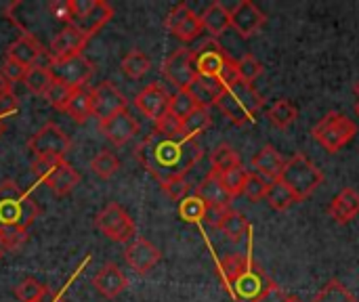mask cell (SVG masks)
<instances>
[{"label": "cell", "instance_id": "9a60e30c", "mask_svg": "<svg viewBox=\"0 0 359 302\" xmlns=\"http://www.w3.org/2000/svg\"><path fill=\"white\" fill-rule=\"evenodd\" d=\"M164 25H166V29H168L175 38H179L181 42H191V40H196V38L202 34V29H204L202 17H200L198 13H194L185 2L177 4V6L168 13Z\"/></svg>", "mask_w": 359, "mask_h": 302}, {"label": "cell", "instance_id": "f5cc1de1", "mask_svg": "<svg viewBox=\"0 0 359 302\" xmlns=\"http://www.w3.org/2000/svg\"><path fill=\"white\" fill-rule=\"evenodd\" d=\"M225 208H208V212H206V223L208 225H212V227H219V223L223 221V217H225Z\"/></svg>", "mask_w": 359, "mask_h": 302}, {"label": "cell", "instance_id": "6f0895ef", "mask_svg": "<svg viewBox=\"0 0 359 302\" xmlns=\"http://www.w3.org/2000/svg\"><path fill=\"white\" fill-rule=\"evenodd\" d=\"M355 114H358V118H359V99H358V103H355Z\"/></svg>", "mask_w": 359, "mask_h": 302}, {"label": "cell", "instance_id": "db71d44e", "mask_svg": "<svg viewBox=\"0 0 359 302\" xmlns=\"http://www.w3.org/2000/svg\"><path fill=\"white\" fill-rule=\"evenodd\" d=\"M11 86H13V84H11V82H8V80H6V78H4V76L0 74V95L13 92V90H11Z\"/></svg>", "mask_w": 359, "mask_h": 302}, {"label": "cell", "instance_id": "484cf974", "mask_svg": "<svg viewBox=\"0 0 359 302\" xmlns=\"http://www.w3.org/2000/svg\"><path fill=\"white\" fill-rule=\"evenodd\" d=\"M202 25H204V29L212 38L223 36L227 32V27H231V13H229V8H225L221 2L208 4L206 11L202 13Z\"/></svg>", "mask_w": 359, "mask_h": 302}, {"label": "cell", "instance_id": "ac0fdd59", "mask_svg": "<svg viewBox=\"0 0 359 302\" xmlns=\"http://www.w3.org/2000/svg\"><path fill=\"white\" fill-rule=\"evenodd\" d=\"M135 105H137V109H139L145 118L158 122V120L168 111L170 95L166 92L164 86H160L158 82H154V84L145 86V88L135 97Z\"/></svg>", "mask_w": 359, "mask_h": 302}, {"label": "cell", "instance_id": "d6a6232c", "mask_svg": "<svg viewBox=\"0 0 359 302\" xmlns=\"http://www.w3.org/2000/svg\"><path fill=\"white\" fill-rule=\"evenodd\" d=\"M212 126V116L208 109L204 107H198L191 116H187L183 122H181V137L185 139H196L200 132H204L206 128Z\"/></svg>", "mask_w": 359, "mask_h": 302}, {"label": "cell", "instance_id": "1f68e13d", "mask_svg": "<svg viewBox=\"0 0 359 302\" xmlns=\"http://www.w3.org/2000/svg\"><path fill=\"white\" fill-rule=\"evenodd\" d=\"M53 82H55V78H53L48 65H46V67H44V65H36V67L27 69V74H25V78H23L25 88H27L32 95H38V97H40V95H46Z\"/></svg>", "mask_w": 359, "mask_h": 302}, {"label": "cell", "instance_id": "7dc6e473", "mask_svg": "<svg viewBox=\"0 0 359 302\" xmlns=\"http://www.w3.org/2000/svg\"><path fill=\"white\" fill-rule=\"evenodd\" d=\"M48 13L53 19L69 25L72 23V8H69V0H53L48 2Z\"/></svg>", "mask_w": 359, "mask_h": 302}, {"label": "cell", "instance_id": "4316f807", "mask_svg": "<svg viewBox=\"0 0 359 302\" xmlns=\"http://www.w3.org/2000/svg\"><path fill=\"white\" fill-rule=\"evenodd\" d=\"M225 86L219 82V80H212V78H202L198 76L194 80V84L189 86V92L194 95L196 103L204 109H208L210 105H217L219 97L223 95Z\"/></svg>", "mask_w": 359, "mask_h": 302}, {"label": "cell", "instance_id": "7a4b0ae2", "mask_svg": "<svg viewBox=\"0 0 359 302\" xmlns=\"http://www.w3.org/2000/svg\"><path fill=\"white\" fill-rule=\"evenodd\" d=\"M36 219L38 206L27 191L19 189L15 181L0 183V248L17 252Z\"/></svg>", "mask_w": 359, "mask_h": 302}, {"label": "cell", "instance_id": "d6986e66", "mask_svg": "<svg viewBox=\"0 0 359 302\" xmlns=\"http://www.w3.org/2000/svg\"><path fill=\"white\" fill-rule=\"evenodd\" d=\"M124 259H126V265H128L137 275H145V273H149V271L160 263L162 254H160V250H158L151 242H147V240H143V238H137V240L126 248Z\"/></svg>", "mask_w": 359, "mask_h": 302}, {"label": "cell", "instance_id": "9c48e42d", "mask_svg": "<svg viewBox=\"0 0 359 302\" xmlns=\"http://www.w3.org/2000/svg\"><path fill=\"white\" fill-rule=\"evenodd\" d=\"M95 227L111 242L116 244H124L130 242L137 227L135 221L130 219V214L116 202H109L97 217H95Z\"/></svg>", "mask_w": 359, "mask_h": 302}, {"label": "cell", "instance_id": "44dd1931", "mask_svg": "<svg viewBox=\"0 0 359 302\" xmlns=\"http://www.w3.org/2000/svg\"><path fill=\"white\" fill-rule=\"evenodd\" d=\"M93 286H95V290L103 296V298H118L124 290H126V286H128V280H126V275L122 273V269L118 267V265H114V263H107V265H103L99 271H97V275L93 277Z\"/></svg>", "mask_w": 359, "mask_h": 302}, {"label": "cell", "instance_id": "f1b7e54d", "mask_svg": "<svg viewBox=\"0 0 359 302\" xmlns=\"http://www.w3.org/2000/svg\"><path fill=\"white\" fill-rule=\"evenodd\" d=\"M210 172H215V174H225V172H229V170H233V168H238V166H242V160H240V156H238V151L231 147V145H227V143H221L215 151H212V156H210Z\"/></svg>", "mask_w": 359, "mask_h": 302}, {"label": "cell", "instance_id": "e0dca14e", "mask_svg": "<svg viewBox=\"0 0 359 302\" xmlns=\"http://www.w3.org/2000/svg\"><path fill=\"white\" fill-rule=\"evenodd\" d=\"M99 130L109 143L120 147V145H126L139 132V122L130 116L128 109H124V111L99 122Z\"/></svg>", "mask_w": 359, "mask_h": 302}, {"label": "cell", "instance_id": "ffe728a7", "mask_svg": "<svg viewBox=\"0 0 359 302\" xmlns=\"http://www.w3.org/2000/svg\"><path fill=\"white\" fill-rule=\"evenodd\" d=\"M86 42H88V38L78 27H74L72 23L65 25L53 38V42H50V61L67 59V57H74V55H82Z\"/></svg>", "mask_w": 359, "mask_h": 302}, {"label": "cell", "instance_id": "2e32d148", "mask_svg": "<svg viewBox=\"0 0 359 302\" xmlns=\"http://www.w3.org/2000/svg\"><path fill=\"white\" fill-rule=\"evenodd\" d=\"M231 27L242 36V38H252L255 34L261 32V27L265 25L267 17L265 13L250 0H242L238 2L231 11Z\"/></svg>", "mask_w": 359, "mask_h": 302}, {"label": "cell", "instance_id": "603a6c76", "mask_svg": "<svg viewBox=\"0 0 359 302\" xmlns=\"http://www.w3.org/2000/svg\"><path fill=\"white\" fill-rule=\"evenodd\" d=\"M42 44L36 40V36L32 34H23L19 36L8 48H6V59L19 63L25 69H32L38 65V59L42 57Z\"/></svg>", "mask_w": 359, "mask_h": 302}, {"label": "cell", "instance_id": "52a82bcc", "mask_svg": "<svg viewBox=\"0 0 359 302\" xmlns=\"http://www.w3.org/2000/svg\"><path fill=\"white\" fill-rule=\"evenodd\" d=\"M32 172L40 183H44L57 195H67L80 183V174L74 170L65 158H36L32 162Z\"/></svg>", "mask_w": 359, "mask_h": 302}, {"label": "cell", "instance_id": "8fae6325", "mask_svg": "<svg viewBox=\"0 0 359 302\" xmlns=\"http://www.w3.org/2000/svg\"><path fill=\"white\" fill-rule=\"evenodd\" d=\"M72 147V139L65 135V130L53 122L44 124L29 141L27 149L36 158H63Z\"/></svg>", "mask_w": 359, "mask_h": 302}, {"label": "cell", "instance_id": "60d3db41", "mask_svg": "<svg viewBox=\"0 0 359 302\" xmlns=\"http://www.w3.org/2000/svg\"><path fill=\"white\" fill-rule=\"evenodd\" d=\"M267 191H269V181L257 172H248L246 174V185H244V195L252 202H261L267 198Z\"/></svg>", "mask_w": 359, "mask_h": 302}, {"label": "cell", "instance_id": "bcb514c9", "mask_svg": "<svg viewBox=\"0 0 359 302\" xmlns=\"http://www.w3.org/2000/svg\"><path fill=\"white\" fill-rule=\"evenodd\" d=\"M156 132L164 135V137H181V120H177L172 114H164L158 122H156Z\"/></svg>", "mask_w": 359, "mask_h": 302}, {"label": "cell", "instance_id": "e575fe53", "mask_svg": "<svg viewBox=\"0 0 359 302\" xmlns=\"http://www.w3.org/2000/svg\"><path fill=\"white\" fill-rule=\"evenodd\" d=\"M206 212H208V206L196 193H191L179 202V217L185 223H202L206 219Z\"/></svg>", "mask_w": 359, "mask_h": 302}, {"label": "cell", "instance_id": "91938a15", "mask_svg": "<svg viewBox=\"0 0 359 302\" xmlns=\"http://www.w3.org/2000/svg\"><path fill=\"white\" fill-rule=\"evenodd\" d=\"M292 302H303V301H299V298H297V296H294V301H292Z\"/></svg>", "mask_w": 359, "mask_h": 302}, {"label": "cell", "instance_id": "11a10c76", "mask_svg": "<svg viewBox=\"0 0 359 302\" xmlns=\"http://www.w3.org/2000/svg\"><path fill=\"white\" fill-rule=\"evenodd\" d=\"M65 290H67V286H65V288H63V290H61L59 294H55V296H53V301H50V302H63V294H65Z\"/></svg>", "mask_w": 359, "mask_h": 302}, {"label": "cell", "instance_id": "3957f363", "mask_svg": "<svg viewBox=\"0 0 359 302\" xmlns=\"http://www.w3.org/2000/svg\"><path fill=\"white\" fill-rule=\"evenodd\" d=\"M217 107L231 124L246 126L252 124L259 111L263 109V97L252 84L238 80L236 84L223 90V95L217 101Z\"/></svg>", "mask_w": 359, "mask_h": 302}, {"label": "cell", "instance_id": "b9f144b4", "mask_svg": "<svg viewBox=\"0 0 359 302\" xmlns=\"http://www.w3.org/2000/svg\"><path fill=\"white\" fill-rule=\"evenodd\" d=\"M246 174H248V170H244L242 166H238V168H233V170H229V172L221 174V183H223L225 191L231 195V200L244 193Z\"/></svg>", "mask_w": 359, "mask_h": 302}, {"label": "cell", "instance_id": "d590c367", "mask_svg": "<svg viewBox=\"0 0 359 302\" xmlns=\"http://www.w3.org/2000/svg\"><path fill=\"white\" fill-rule=\"evenodd\" d=\"M269 206L276 210V212H284L288 210L292 204H297V198L292 195V191L278 179V181H271L269 183V191H267V198Z\"/></svg>", "mask_w": 359, "mask_h": 302}, {"label": "cell", "instance_id": "6da1fadb", "mask_svg": "<svg viewBox=\"0 0 359 302\" xmlns=\"http://www.w3.org/2000/svg\"><path fill=\"white\" fill-rule=\"evenodd\" d=\"M137 158L147 172L164 185L175 179H185V174L202 160V145L196 139H172L154 130L139 143Z\"/></svg>", "mask_w": 359, "mask_h": 302}, {"label": "cell", "instance_id": "9f6ffc18", "mask_svg": "<svg viewBox=\"0 0 359 302\" xmlns=\"http://www.w3.org/2000/svg\"><path fill=\"white\" fill-rule=\"evenodd\" d=\"M4 128H6V126H4V120H2V118H0V135H2V132H4Z\"/></svg>", "mask_w": 359, "mask_h": 302}, {"label": "cell", "instance_id": "8992f818", "mask_svg": "<svg viewBox=\"0 0 359 302\" xmlns=\"http://www.w3.org/2000/svg\"><path fill=\"white\" fill-rule=\"evenodd\" d=\"M313 139L330 153H339L358 135V126L341 111H328L311 130Z\"/></svg>", "mask_w": 359, "mask_h": 302}, {"label": "cell", "instance_id": "277c9868", "mask_svg": "<svg viewBox=\"0 0 359 302\" xmlns=\"http://www.w3.org/2000/svg\"><path fill=\"white\" fill-rule=\"evenodd\" d=\"M194 67H196L198 76L219 80L225 88L240 80L238 61H233L223 50V46L217 42V38H208V40L200 42L198 48H194Z\"/></svg>", "mask_w": 359, "mask_h": 302}, {"label": "cell", "instance_id": "7bdbcfd3", "mask_svg": "<svg viewBox=\"0 0 359 302\" xmlns=\"http://www.w3.org/2000/svg\"><path fill=\"white\" fill-rule=\"evenodd\" d=\"M261 74H263V65L255 55H244L242 59H238V76L242 82L252 84Z\"/></svg>", "mask_w": 359, "mask_h": 302}, {"label": "cell", "instance_id": "94428289", "mask_svg": "<svg viewBox=\"0 0 359 302\" xmlns=\"http://www.w3.org/2000/svg\"><path fill=\"white\" fill-rule=\"evenodd\" d=\"M2 252H4V250H2V248H0V259H2Z\"/></svg>", "mask_w": 359, "mask_h": 302}, {"label": "cell", "instance_id": "8d00e7d4", "mask_svg": "<svg viewBox=\"0 0 359 302\" xmlns=\"http://www.w3.org/2000/svg\"><path fill=\"white\" fill-rule=\"evenodd\" d=\"M200 105L196 103L194 95L189 92V88L185 90H177L172 97H170V105H168V114H172L177 120H185L187 116H191Z\"/></svg>", "mask_w": 359, "mask_h": 302}, {"label": "cell", "instance_id": "816d5d0a", "mask_svg": "<svg viewBox=\"0 0 359 302\" xmlns=\"http://www.w3.org/2000/svg\"><path fill=\"white\" fill-rule=\"evenodd\" d=\"M292 301H294V296L286 294L280 286H276V284H273V286H271V288H269V290H267V292H265V294H263V296H261L257 302H292Z\"/></svg>", "mask_w": 359, "mask_h": 302}, {"label": "cell", "instance_id": "f546056e", "mask_svg": "<svg viewBox=\"0 0 359 302\" xmlns=\"http://www.w3.org/2000/svg\"><path fill=\"white\" fill-rule=\"evenodd\" d=\"M120 67H122V74H124L126 78H130V80H139V78H143V76L149 71L151 61H149V57H147L143 50L133 48V50H128V53L122 57Z\"/></svg>", "mask_w": 359, "mask_h": 302}, {"label": "cell", "instance_id": "83f0119b", "mask_svg": "<svg viewBox=\"0 0 359 302\" xmlns=\"http://www.w3.org/2000/svg\"><path fill=\"white\" fill-rule=\"evenodd\" d=\"M63 111L78 124H84L90 116H93V103H90V92L88 88H76L69 97V101L65 103Z\"/></svg>", "mask_w": 359, "mask_h": 302}, {"label": "cell", "instance_id": "74e56055", "mask_svg": "<svg viewBox=\"0 0 359 302\" xmlns=\"http://www.w3.org/2000/svg\"><path fill=\"white\" fill-rule=\"evenodd\" d=\"M118 168H120V160L111 151H107V149L99 151L90 160V172L95 177H99V179H111L118 172Z\"/></svg>", "mask_w": 359, "mask_h": 302}, {"label": "cell", "instance_id": "5bb4252c", "mask_svg": "<svg viewBox=\"0 0 359 302\" xmlns=\"http://www.w3.org/2000/svg\"><path fill=\"white\" fill-rule=\"evenodd\" d=\"M88 92H90V103H93V116L99 122L124 111L128 105L126 97L111 82H99L93 88H88Z\"/></svg>", "mask_w": 359, "mask_h": 302}, {"label": "cell", "instance_id": "7402d4cb", "mask_svg": "<svg viewBox=\"0 0 359 302\" xmlns=\"http://www.w3.org/2000/svg\"><path fill=\"white\" fill-rule=\"evenodd\" d=\"M284 166H286V158L273 145H263L250 160L252 172H257L265 179H271V181H278L282 177Z\"/></svg>", "mask_w": 359, "mask_h": 302}, {"label": "cell", "instance_id": "ba28073f", "mask_svg": "<svg viewBox=\"0 0 359 302\" xmlns=\"http://www.w3.org/2000/svg\"><path fill=\"white\" fill-rule=\"evenodd\" d=\"M72 25L78 27L88 40L114 17L111 4L105 0H69Z\"/></svg>", "mask_w": 359, "mask_h": 302}, {"label": "cell", "instance_id": "4fadbf2b", "mask_svg": "<svg viewBox=\"0 0 359 302\" xmlns=\"http://www.w3.org/2000/svg\"><path fill=\"white\" fill-rule=\"evenodd\" d=\"M162 74L164 78L175 84L179 90H185L194 84V80L198 78L196 67H194V50L191 48H177L168 55V59L162 65Z\"/></svg>", "mask_w": 359, "mask_h": 302}, {"label": "cell", "instance_id": "836d02e7", "mask_svg": "<svg viewBox=\"0 0 359 302\" xmlns=\"http://www.w3.org/2000/svg\"><path fill=\"white\" fill-rule=\"evenodd\" d=\"M267 116H269V122H271L273 126H278V128H288L290 124L297 122L299 109H297V105H294L292 101L280 99V101H276V103L271 105V109H269Z\"/></svg>", "mask_w": 359, "mask_h": 302}, {"label": "cell", "instance_id": "ab89813d", "mask_svg": "<svg viewBox=\"0 0 359 302\" xmlns=\"http://www.w3.org/2000/svg\"><path fill=\"white\" fill-rule=\"evenodd\" d=\"M46 294H48L46 286H42L40 282H36L32 277L19 282L15 288V296L19 302H42L46 298Z\"/></svg>", "mask_w": 359, "mask_h": 302}, {"label": "cell", "instance_id": "f35d334b", "mask_svg": "<svg viewBox=\"0 0 359 302\" xmlns=\"http://www.w3.org/2000/svg\"><path fill=\"white\" fill-rule=\"evenodd\" d=\"M311 302H358L355 296L349 292L347 286H343L339 280H330L326 282V286L316 294V298Z\"/></svg>", "mask_w": 359, "mask_h": 302}, {"label": "cell", "instance_id": "d4e9b609", "mask_svg": "<svg viewBox=\"0 0 359 302\" xmlns=\"http://www.w3.org/2000/svg\"><path fill=\"white\" fill-rule=\"evenodd\" d=\"M196 195H200L208 208H225V210H229V204L233 202L231 195L225 191V187H223V183H221V177L215 174V172H208V174L200 181Z\"/></svg>", "mask_w": 359, "mask_h": 302}, {"label": "cell", "instance_id": "cb8c5ba5", "mask_svg": "<svg viewBox=\"0 0 359 302\" xmlns=\"http://www.w3.org/2000/svg\"><path fill=\"white\" fill-rule=\"evenodd\" d=\"M328 214L334 223L339 225H347L351 223L359 214V193L351 187H345L343 191H339L330 206H328Z\"/></svg>", "mask_w": 359, "mask_h": 302}, {"label": "cell", "instance_id": "c3c4849f", "mask_svg": "<svg viewBox=\"0 0 359 302\" xmlns=\"http://www.w3.org/2000/svg\"><path fill=\"white\" fill-rule=\"evenodd\" d=\"M0 74H2L11 84H15V82H23V78H25L27 69H25V67H21L19 63L11 61V59H4V63H2V67H0Z\"/></svg>", "mask_w": 359, "mask_h": 302}, {"label": "cell", "instance_id": "7c38bea8", "mask_svg": "<svg viewBox=\"0 0 359 302\" xmlns=\"http://www.w3.org/2000/svg\"><path fill=\"white\" fill-rule=\"evenodd\" d=\"M48 69L57 82H63L74 90L84 88V84L93 76V63L84 55H74L67 59L48 61Z\"/></svg>", "mask_w": 359, "mask_h": 302}, {"label": "cell", "instance_id": "4dcf8cb0", "mask_svg": "<svg viewBox=\"0 0 359 302\" xmlns=\"http://www.w3.org/2000/svg\"><path fill=\"white\" fill-rule=\"evenodd\" d=\"M217 229L223 235H227L231 242H242V238L250 231V225H248V219L244 214H240L236 210H227Z\"/></svg>", "mask_w": 359, "mask_h": 302}, {"label": "cell", "instance_id": "f6af8a7d", "mask_svg": "<svg viewBox=\"0 0 359 302\" xmlns=\"http://www.w3.org/2000/svg\"><path fill=\"white\" fill-rule=\"evenodd\" d=\"M252 259L250 256H227L225 261H221V271H223V277L227 280V284H231L250 263Z\"/></svg>", "mask_w": 359, "mask_h": 302}, {"label": "cell", "instance_id": "681fc988", "mask_svg": "<svg viewBox=\"0 0 359 302\" xmlns=\"http://www.w3.org/2000/svg\"><path fill=\"white\" fill-rule=\"evenodd\" d=\"M162 189L168 193V198H172L175 202H181L183 198L189 195V185L185 179H175V181H168L162 185Z\"/></svg>", "mask_w": 359, "mask_h": 302}, {"label": "cell", "instance_id": "f907efd6", "mask_svg": "<svg viewBox=\"0 0 359 302\" xmlns=\"http://www.w3.org/2000/svg\"><path fill=\"white\" fill-rule=\"evenodd\" d=\"M19 111V103H17V97L13 92H6V95H0V118L4 120L6 116H13Z\"/></svg>", "mask_w": 359, "mask_h": 302}, {"label": "cell", "instance_id": "30bf717a", "mask_svg": "<svg viewBox=\"0 0 359 302\" xmlns=\"http://www.w3.org/2000/svg\"><path fill=\"white\" fill-rule=\"evenodd\" d=\"M271 286V277L259 265H255V261H250L248 267L229 284V292L236 302H257Z\"/></svg>", "mask_w": 359, "mask_h": 302}, {"label": "cell", "instance_id": "5b68a950", "mask_svg": "<svg viewBox=\"0 0 359 302\" xmlns=\"http://www.w3.org/2000/svg\"><path fill=\"white\" fill-rule=\"evenodd\" d=\"M280 181L292 191L297 202H305L324 183V172L307 156L294 153L292 158L286 160V166H284Z\"/></svg>", "mask_w": 359, "mask_h": 302}, {"label": "cell", "instance_id": "ee69618b", "mask_svg": "<svg viewBox=\"0 0 359 302\" xmlns=\"http://www.w3.org/2000/svg\"><path fill=\"white\" fill-rule=\"evenodd\" d=\"M72 92H74V88H69L67 84H63V82H57V80H55V82L50 84V88H48V92H46L44 97H46V101H48L55 109L63 111V107H65V103L69 101Z\"/></svg>", "mask_w": 359, "mask_h": 302}, {"label": "cell", "instance_id": "680465c9", "mask_svg": "<svg viewBox=\"0 0 359 302\" xmlns=\"http://www.w3.org/2000/svg\"><path fill=\"white\" fill-rule=\"evenodd\" d=\"M355 92H358V99H359V82L355 84Z\"/></svg>", "mask_w": 359, "mask_h": 302}]
</instances>
